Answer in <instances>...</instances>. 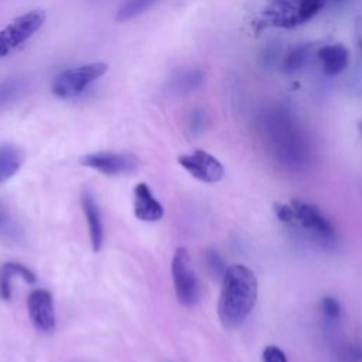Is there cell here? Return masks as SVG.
I'll return each mask as SVG.
<instances>
[{
	"label": "cell",
	"instance_id": "cell-1",
	"mask_svg": "<svg viewBox=\"0 0 362 362\" xmlns=\"http://www.w3.org/2000/svg\"><path fill=\"white\" fill-rule=\"evenodd\" d=\"M260 127L276 160L291 171H303L311 160L310 143L296 119L286 109H273L262 116Z\"/></svg>",
	"mask_w": 362,
	"mask_h": 362
},
{
	"label": "cell",
	"instance_id": "cell-2",
	"mask_svg": "<svg viewBox=\"0 0 362 362\" xmlns=\"http://www.w3.org/2000/svg\"><path fill=\"white\" fill-rule=\"evenodd\" d=\"M257 300V279L245 264L226 267L222 276V287L218 300V317L223 328H239Z\"/></svg>",
	"mask_w": 362,
	"mask_h": 362
},
{
	"label": "cell",
	"instance_id": "cell-3",
	"mask_svg": "<svg viewBox=\"0 0 362 362\" xmlns=\"http://www.w3.org/2000/svg\"><path fill=\"white\" fill-rule=\"evenodd\" d=\"M106 71L107 65L105 62H90L69 68L55 76L51 85V92L62 99L75 98Z\"/></svg>",
	"mask_w": 362,
	"mask_h": 362
},
{
	"label": "cell",
	"instance_id": "cell-4",
	"mask_svg": "<svg viewBox=\"0 0 362 362\" xmlns=\"http://www.w3.org/2000/svg\"><path fill=\"white\" fill-rule=\"evenodd\" d=\"M171 276L178 301L185 307H192L199 298V283L191 264L187 249L178 247L171 260Z\"/></svg>",
	"mask_w": 362,
	"mask_h": 362
},
{
	"label": "cell",
	"instance_id": "cell-5",
	"mask_svg": "<svg viewBox=\"0 0 362 362\" xmlns=\"http://www.w3.org/2000/svg\"><path fill=\"white\" fill-rule=\"evenodd\" d=\"M290 204L296 214L294 223H298L303 229L308 230L321 245L327 247L337 243L338 236L334 225L315 205L303 202L300 199H294Z\"/></svg>",
	"mask_w": 362,
	"mask_h": 362
},
{
	"label": "cell",
	"instance_id": "cell-6",
	"mask_svg": "<svg viewBox=\"0 0 362 362\" xmlns=\"http://www.w3.org/2000/svg\"><path fill=\"white\" fill-rule=\"evenodd\" d=\"M45 18V11L33 10L18 16L0 30V58L25 42L44 24Z\"/></svg>",
	"mask_w": 362,
	"mask_h": 362
},
{
	"label": "cell",
	"instance_id": "cell-7",
	"mask_svg": "<svg viewBox=\"0 0 362 362\" xmlns=\"http://www.w3.org/2000/svg\"><path fill=\"white\" fill-rule=\"evenodd\" d=\"M81 163L85 167L93 168L105 175H120L133 173L139 160L130 153H115V151H98L89 153L81 157Z\"/></svg>",
	"mask_w": 362,
	"mask_h": 362
},
{
	"label": "cell",
	"instance_id": "cell-8",
	"mask_svg": "<svg viewBox=\"0 0 362 362\" xmlns=\"http://www.w3.org/2000/svg\"><path fill=\"white\" fill-rule=\"evenodd\" d=\"M178 163L194 178L206 184L221 181L225 174L222 163L204 150H195L192 153L182 154L178 157Z\"/></svg>",
	"mask_w": 362,
	"mask_h": 362
},
{
	"label": "cell",
	"instance_id": "cell-9",
	"mask_svg": "<svg viewBox=\"0 0 362 362\" xmlns=\"http://www.w3.org/2000/svg\"><path fill=\"white\" fill-rule=\"evenodd\" d=\"M324 6V0H276L272 14L280 25L293 27L313 18Z\"/></svg>",
	"mask_w": 362,
	"mask_h": 362
},
{
	"label": "cell",
	"instance_id": "cell-10",
	"mask_svg": "<svg viewBox=\"0 0 362 362\" xmlns=\"http://www.w3.org/2000/svg\"><path fill=\"white\" fill-rule=\"evenodd\" d=\"M28 315L34 327L41 332H52L55 328V313L52 296L45 288H35L27 298Z\"/></svg>",
	"mask_w": 362,
	"mask_h": 362
},
{
	"label": "cell",
	"instance_id": "cell-11",
	"mask_svg": "<svg viewBox=\"0 0 362 362\" xmlns=\"http://www.w3.org/2000/svg\"><path fill=\"white\" fill-rule=\"evenodd\" d=\"M133 208L136 218L144 222H156L164 215L163 206L144 182H139L133 191Z\"/></svg>",
	"mask_w": 362,
	"mask_h": 362
},
{
	"label": "cell",
	"instance_id": "cell-12",
	"mask_svg": "<svg viewBox=\"0 0 362 362\" xmlns=\"http://www.w3.org/2000/svg\"><path fill=\"white\" fill-rule=\"evenodd\" d=\"M322 71L328 76H337L349 65V51L344 44H327L317 51Z\"/></svg>",
	"mask_w": 362,
	"mask_h": 362
},
{
	"label": "cell",
	"instance_id": "cell-13",
	"mask_svg": "<svg viewBox=\"0 0 362 362\" xmlns=\"http://www.w3.org/2000/svg\"><path fill=\"white\" fill-rule=\"evenodd\" d=\"M81 205H82L86 222H88L92 249L95 252H98V250H100L102 243H103V222H102L99 205L95 201V197L86 189L82 192Z\"/></svg>",
	"mask_w": 362,
	"mask_h": 362
},
{
	"label": "cell",
	"instance_id": "cell-14",
	"mask_svg": "<svg viewBox=\"0 0 362 362\" xmlns=\"http://www.w3.org/2000/svg\"><path fill=\"white\" fill-rule=\"evenodd\" d=\"M204 82V72L201 69L178 71L167 82V92L173 95H187L194 92Z\"/></svg>",
	"mask_w": 362,
	"mask_h": 362
},
{
	"label": "cell",
	"instance_id": "cell-15",
	"mask_svg": "<svg viewBox=\"0 0 362 362\" xmlns=\"http://www.w3.org/2000/svg\"><path fill=\"white\" fill-rule=\"evenodd\" d=\"M24 153L11 143L0 144V184L10 180L21 168Z\"/></svg>",
	"mask_w": 362,
	"mask_h": 362
},
{
	"label": "cell",
	"instance_id": "cell-16",
	"mask_svg": "<svg viewBox=\"0 0 362 362\" xmlns=\"http://www.w3.org/2000/svg\"><path fill=\"white\" fill-rule=\"evenodd\" d=\"M16 276L21 277L27 283L35 281V274L25 266L14 262L4 263L0 269V297L3 300L11 298V280Z\"/></svg>",
	"mask_w": 362,
	"mask_h": 362
},
{
	"label": "cell",
	"instance_id": "cell-17",
	"mask_svg": "<svg viewBox=\"0 0 362 362\" xmlns=\"http://www.w3.org/2000/svg\"><path fill=\"white\" fill-rule=\"evenodd\" d=\"M310 54H311V45L310 44H298L296 45L294 48H291L283 62H281V68L286 74L291 75V74H296L298 72L308 61L310 58Z\"/></svg>",
	"mask_w": 362,
	"mask_h": 362
},
{
	"label": "cell",
	"instance_id": "cell-18",
	"mask_svg": "<svg viewBox=\"0 0 362 362\" xmlns=\"http://www.w3.org/2000/svg\"><path fill=\"white\" fill-rule=\"evenodd\" d=\"M158 0H126L116 11V21L124 23L139 17L153 7Z\"/></svg>",
	"mask_w": 362,
	"mask_h": 362
},
{
	"label": "cell",
	"instance_id": "cell-19",
	"mask_svg": "<svg viewBox=\"0 0 362 362\" xmlns=\"http://www.w3.org/2000/svg\"><path fill=\"white\" fill-rule=\"evenodd\" d=\"M27 89V82L21 78H10L0 82V109L18 99Z\"/></svg>",
	"mask_w": 362,
	"mask_h": 362
},
{
	"label": "cell",
	"instance_id": "cell-20",
	"mask_svg": "<svg viewBox=\"0 0 362 362\" xmlns=\"http://www.w3.org/2000/svg\"><path fill=\"white\" fill-rule=\"evenodd\" d=\"M321 311H322V315L327 321L334 322V321L339 320L341 313H342V307H341V303L335 297L325 296L321 300Z\"/></svg>",
	"mask_w": 362,
	"mask_h": 362
},
{
	"label": "cell",
	"instance_id": "cell-21",
	"mask_svg": "<svg viewBox=\"0 0 362 362\" xmlns=\"http://www.w3.org/2000/svg\"><path fill=\"white\" fill-rule=\"evenodd\" d=\"M339 362H362V345L361 344H345L338 349Z\"/></svg>",
	"mask_w": 362,
	"mask_h": 362
},
{
	"label": "cell",
	"instance_id": "cell-22",
	"mask_svg": "<svg viewBox=\"0 0 362 362\" xmlns=\"http://www.w3.org/2000/svg\"><path fill=\"white\" fill-rule=\"evenodd\" d=\"M273 212L276 218L283 223H294L296 222V214L291 206V204H283V202H274L273 204Z\"/></svg>",
	"mask_w": 362,
	"mask_h": 362
},
{
	"label": "cell",
	"instance_id": "cell-23",
	"mask_svg": "<svg viewBox=\"0 0 362 362\" xmlns=\"http://www.w3.org/2000/svg\"><path fill=\"white\" fill-rule=\"evenodd\" d=\"M206 259V264L209 267V270L215 274V276H223L226 267L223 266V260L221 259V256L218 255V252H215L214 249H209L205 255Z\"/></svg>",
	"mask_w": 362,
	"mask_h": 362
},
{
	"label": "cell",
	"instance_id": "cell-24",
	"mask_svg": "<svg viewBox=\"0 0 362 362\" xmlns=\"http://www.w3.org/2000/svg\"><path fill=\"white\" fill-rule=\"evenodd\" d=\"M263 362H287L286 354L274 345H267L262 352Z\"/></svg>",
	"mask_w": 362,
	"mask_h": 362
},
{
	"label": "cell",
	"instance_id": "cell-25",
	"mask_svg": "<svg viewBox=\"0 0 362 362\" xmlns=\"http://www.w3.org/2000/svg\"><path fill=\"white\" fill-rule=\"evenodd\" d=\"M204 126V113L199 109H194L188 115V130L192 134H198Z\"/></svg>",
	"mask_w": 362,
	"mask_h": 362
},
{
	"label": "cell",
	"instance_id": "cell-26",
	"mask_svg": "<svg viewBox=\"0 0 362 362\" xmlns=\"http://www.w3.org/2000/svg\"><path fill=\"white\" fill-rule=\"evenodd\" d=\"M354 38H355L356 48L362 58V16H358L354 20Z\"/></svg>",
	"mask_w": 362,
	"mask_h": 362
},
{
	"label": "cell",
	"instance_id": "cell-27",
	"mask_svg": "<svg viewBox=\"0 0 362 362\" xmlns=\"http://www.w3.org/2000/svg\"><path fill=\"white\" fill-rule=\"evenodd\" d=\"M6 225H7V216H6L4 211L0 208V229L6 228Z\"/></svg>",
	"mask_w": 362,
	"mask_h": 362
},
{
	"label": "cell",
	"instance_id": "cell-28",
	"mask_svg": "<svg viewBox=\"0 0 362 362\" xmlns=\"http://www.w3.org/2000/svg\"><path fill=\"white\" fill-rule=\"evenodd\" d=\"M358 130H359V134L362 136V120L358 122Z\"/></svg>",
	"mask_w": 362,
	"mask_h": 362
},
{
	"label": "cell",
	"instance_id": "cell-29",
	"mask_svg": "<svg viewBox=\"0 0 362 362\" xmlns=\"http://www.w3.org/2000/svg\"><path fill=\"white\" fill-rule=\"evenodd\" d=\"M334 1H344V0H334Z\"/></svg>",
	"mask_w": 362,
	"mask_h": 362
}]
</instances>
